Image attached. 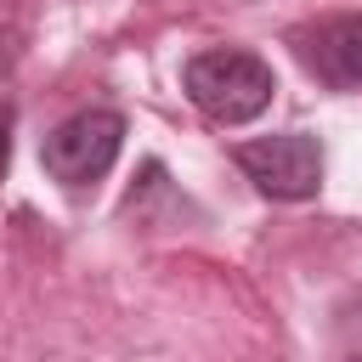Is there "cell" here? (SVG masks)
Here are the masks:
<instances>
[{
	"instance_id": "6da1fadb",
	"label": "cell",
	"mask_w": 362,
	"mask_h": 362,
	"mask_svg": "<svg viewBox=\"0 0 362 362\" xmlns=\"http://www.w3.org/2000/svg\"><path fill=\"white\" fill-rule=\"evenodd\" d=\"M181 85L187 96L198 102V113H209L215 124H249L255 113H266L277 79L272 68L255 57V51H238V45H215V51H198L187 68H181Z\"/></svg>"
},
{
	"instance_id": "7a4b0ae2",
	"label": "cell",
	"mask_w": 362,
	"mask_h": 362,
	"mask_svg": "<svg viewBox=\"0 0 362 362\" xmlns=\"http://www.w3.org/2000/svg\"><path fill=\"white\" fill-rule=\"evenodd\" d=\"M119 147H124V119L113 107H85V113L62 119L45 136V153L40 158H45V170L62 187H90V181H102L113 170Z\"/></svg>"
},
{
	"instance_id": "3957f363",
	"label": "cell",
	"mask_w": 362,
	"mask_h": 362,
	"mask_svg": "<svg viewBox=\"0 0 362 362\" xmlns=\"http://www.w3.org/2000/svg\"><path fill=\"white\" fill-rule=\"evenodd\" d=\"M238 170L266 192V198H317L322 187V147L305 130H283V136H260L238 147Z\"/></svg>"
},
{
	"instance_id": "277c9868",
	"label": "cell",
	"mask_w": 362,
	"mask_h": 362,
	"mask_svg": "<svg viewBox=\"0 0 362 362\" xmlns=\"http://www.w3.org/2000/svg\"><path fill=\"white\" fill-rule=\"evenodd\" d=\"M294 51L322 85L362 90V17H328L317 28H300Z\"/></svg>"
},
{
	"instance_id": "5b68a950",
	"label": "cell",
	"mask_w": 362,
	"mask_h": 362,
	"mask_svg": "<svg viewBox=\"0 0 362 362\" xmlns=\"http://www.w3.org/2000/svg\"><path fill=\"white\" fill-rule=\"evenodd\" d=\"M11 130H17V107L0 96V181H6V170H11Z\"/></svg>"
}]
</instances>
